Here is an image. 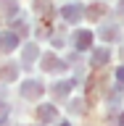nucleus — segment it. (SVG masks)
<instances>
[{"instance_id":"1","label":"nucleus","mask_w":124,"mask_h":126,"mask_svg":"<svg viewBox=\"0 0 124 126\" xmlns=\"http://www.w3.org/2000/svg\"><path fill=\"white\" fill-rule=\"evenodd\" d=\"M13 47H16L13 34H0V50H13Z\"/></svg>"},{"instance_id":"2","label":"nucleus","mask_w":124,"mask_h":126,"mask_svg":"<svg viewBox=\"0 0 124 126\" xmlns=\"http://www.w3.org/2000/svg\"><path fill=\"white\" fill-rule=\"evenodd\" d=\"M40 92H42V89L37 87V81H26V87H24V94H26V97H37Z\"/></svg>"},{"instance_id":"3","label":"nucleus","mask_w":124,"mask_h":126,"mask_svg":"<svg viewBox=\"0 0 124 126\" xmlns=\"http://www.w3.org/2000/svg\"><path fill=\"white\" fill-rule=\"evenodd\" d=\"M77 47H90V32H79L77 34Z\"/></svg>"},{"instance_id":"4","label":"nucleus","mask_w":124,"mask_h":126,"mask_svg":"<svg viewBox=\"0 0 124 126\" xmlns=\"http://www.w3.org/2000/svg\"><path fill=\"white\" fill-rule=\"evenodd\" d=\"M106 61H108V53H106V50H98V53L93 55V63H95V66H103Z\"/></svg>"},{"instance_id":"5","label":"nucleus","mask_w":124,"mask_h":126,"mask_svg":"<svg viewBox=\"0 0 124 126\" xmlns=\"http://www.w3.org/2000/svg\"><path fill=\"white\" fill-rule=\"evenodd\" d=\"M63 16H66V18H77V16H79V8H66Z\"/></svg>"},{"instance_id":"6","label":"nucleus","mask_w":124,"mask_h":126,"mask_svg":"<svg viewBox=\"0 0 124 126\" xmlns=\"http://www.w3.org/2000/svg\"><path fill=\"white\" fill-rule=\"evenodd\" d=\"M119 79H122V81H124V66H122V68H119Z\"/></svg>"}]
</instances>
